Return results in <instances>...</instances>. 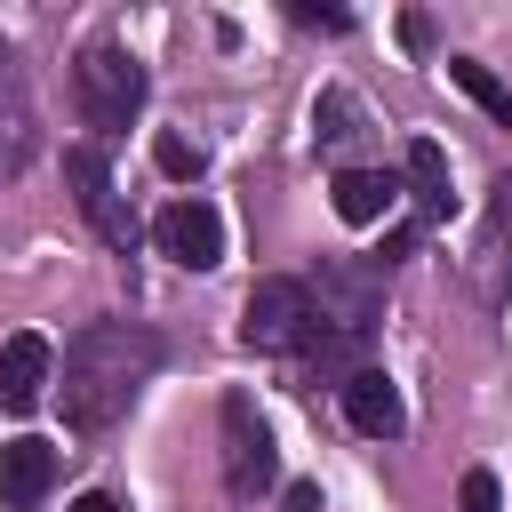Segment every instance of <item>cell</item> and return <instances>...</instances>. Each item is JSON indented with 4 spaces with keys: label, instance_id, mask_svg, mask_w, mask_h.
<instances>
[{
    "label": "cell",
    "instance_id": "cell-15",
    "mask_svg": "<svg viewBox=\"0 0 512 512\" xmlns=\"http://www.w3.org/2000/svg\"><path fill=\"white\" fill-rule=\"evenodd\" d=\"M152 160H160V176H176V184H200V168H208V152H200L192 136H176V128L152 136Z\"/></svg>",
    "mask_w": 512,
    "mask_h": 512
},
{
    "label": "cell",
    "instance_id": "cell-21",
    "mask_svg": "<svg viewBox=\"0 0 512 512\" xmlns=\"http://www.w3.org/2000/svg\"><path fill=\"white\" fill-rule=\"evenodd\" d=\"M72 512H120V496H104V488H88V496H80Z\"/></svg>",
    "mask_w": 512,
    "mask_h": 512
},
{
    "label": "cell",
    "instance_id": "cell-5",
    "mask_svg": "<svg viewBox=\"0 0 512 512\" xmlns=\"http://www.w3.org/2000/svg\"><path fill=\"white\" fill-rule=\"evenodd\" d=\"M312 328H320V320H312L304 280H256L248 304H240V344H248V352H304Z\"/></svg>",
    "mask_w": 512,
    "mask_h": 512
},
{
    "label": "cell",
    "instance_id": "cell-2",
    "mask_svg": "<svg viewBox=\"0 0 512 512\" xmlns=\"http://www.w3.org/2000/svg\"><path fill=\"white\" fill-rule=\"evenodd\" d=\"M144 64L128 56V48H112V40H96V48H80V64H72V96H80V120L88 128H104V136H120L136 112H144Z\"/></svg>",
    "mask_w": 512,
    "mask_h": 512
},
{
    "label": "cell",
    "instance_id": "cell-3",
    "mask_svg": "<svg viewBox=\"0 0 512 512\" xmlns=\"http://www.w3.org/2000/svg\"><path fill=\"white\" fill-rule=\"evenodd\" d=\"M304 296H312V320L328 328V336H368L376 320H384V264H368V256H328L320 264V280H304Z\"/></svg>",
    "mask_w": 512,
    "mask_h": 512
},
{
    "label": "cell",
    "instance_id": "cell-1",
    "mask_svg": "<svg viewBox=\"0 0 512 512\" xmlns=\"http://www.w3.org/2000/svg\"><path fill=\"white\" fill-rule=\"evenodd\" d=\"M152 368H160V336L144 320H88L64 344V392H56L64 400V424L80 440L112 432L136 408V392L152 384Z\"/></svg>",
    "mask_w": 512,
    "mask_h": 512
},
{
    "label": "cell",
    "instance_id": "cell-17",
    "mask_svg": "<svg viewBox=\"0 0 512 512\" xmlns=\"http://www.w3.org/2000/svg\"><path fill=\"white\" fill-rule=\"evenodd\" d=\"M352 120H360V104H352L344 88H328V96L312 104V128H320V144H344V136H352Z\"/></svg>",
    "mask_w": 512,
    "mask_h": 512
},
{
    "label": "cell",
    "instance_id": "cell-6",
    "mask_svg": "<svg viewBox=\"0 0 512 512\" xmlns=\"http://www.w3.org/2000/svg\"><path fill=\"white\" fill-rule=\"evenodd\" d=\"M64 184H72V200H80V216L96 224V240L104 248H136V216H128V200H120V184H112V168H104V152H88V144H72L64 152Z\"/></svg>",
    "mask_w": 512,
    "mask_h": 512
},
{
    "label": "cell",
    "instance_id": "cell-18",
    "mask_svg": "<svg viewBox=\"0 0 512 512\" xmlns=\"http://www.w3.org/2000/svg\"><path fill=\"white\" fill-rule=\"evenodd\" d=\"M456 512H504V488H496V472H464V488H456Z\"/></svg>",
    "mask_w": 512,
    "mask_h": 512
},
{
    "label": "cell",
    "instance_id": "cell-10",
    "mask_svg": "<svg viewBox=\"0 0 512 512\" xmlns=\"http://www.w3.org/2000/svg\"><path fill=\"white\" fill-rule=\"evenodd\" d=\"M48 368H56L48 336L16 328V336L0 344V408H8V416H32V408L48 400Z\"/></svg>",
    "mask_w": 512,
    "mask_h": 512
},
{
    "label": "cell",
    "instance_id": "cell-19",
    "mask_svg": "<svg viewBox=\"0 0 512 512\" xmlns=\"http://www.w3.org/2000/svg\"><path fill=\"white\" fill-rule=\"evenodd\" d=\"M288 16H296V24H312V32H344V24H352L344 8H312V0H296Z\"/></svg>",
    "mask_w": 512,
    "mask_h": 512
},
{
    "label": "cell",
    "instance_id": "cell-8",
    "mask_svg": "<svg viewBox=\"0 0 512 512\" xmlns=\"http://www.w3.org/2000/svg\"><path fill=\"white\" fill-rule=\"evenodd\" d=\"M40 152V112H32V80L16 64V48L0 40V176H24Z\"/></svg>",
    "mask_w": 512,
    "mask_h": 512
},
{
    "label": "cell",
    "instance_id": "cell-14",
    "mask_svg": "<svg viewBox=\"0 0 512 512\" xmlns=\"http://www.w3.org/2000/svg\"><path fill=\"white\" fill-rule=\"evenodd\" d=\"M448 80H456V88H464V96H472V104H480L496 128H512V88H504L488 64H472V56H448Z\"/></svg>",
    "mask_w": 512,
    "mask_h": 512
},
{
    "label": "cell",
    "instance_id": "cell-11",
    "mask_svg": "<svg viewBox=\"0 0 512 512\" xmlns=\"http://www.w3.org/2000/svg\"><path fill=\"white\" fill-rule=\"evenodd\" d=\"M48 488H56V448H48V440H8V448H0V504L24 512V504H40Z\"/></svg>",
    "mask_w": 512,
    "mask_h": 512
},
{
    "label": "cell",
    "instance_id": "cell-12",
    "mask_svg": "<svg viewBox=\"0 0 512 512\" xmlns=\"http://www.w3.org/2000/svg\"><path fill=\"white\" fill-rule=\"evenodd\" d=\"M408 200H416V224H440L456 208V184H448V152L432 136L408 144Z\"/></svg>",
    "mask_w": 512,
    "mask_h": 512
},
{
    "label": "cell",
    "instance_id": "cell-9",
    "mask_svg": "<svg viewBox=\"0 0 512 512\" xmlns=\"http://www.w3.org/2000/svg\"><path fill=\"white\" fill-rule=\"evenodd\" d=\"M336 392H344L352 432H368V440H400V432H408V400H400V384H392L384 368H352Z\"/></svg>",
    "mask_w": 512,
    "mask_h": 512
},
{
    "label": "cell",
    "instance_id": "cell-7",
    "mask_svg": "<svg viewBox=\"0 0 512 512\" xmlns=\"http://www.w3.org/2000/svg\"><path fill=\"white\" fill-rule=\"evenodd\" d=\"M152 248L168 256V264H184V272H216L224 264V216H216V200H168L160 216H152Z\"/></svg>",
    "mask_w": 512,
    "mask_h": 512
},
{
    "label": "cell",
    "instance_id": "cell-16",
    "mask_svg": "<svg viewBox=\"0 0 512 512\" xmlns=\"http://www.w3.org/2000/svg\"><path fill=\"white\" fill-rule=\"evenodd\" d=\"M488 256L512 272V176H496V192H488Z\"/></svg>",
    "mask_w": 512,
    "mask_h": 512
},
{
    "label": "cell",
    "instance_id": "cell-13",
    "mask_svg": "<svg viewBox=\"0 0 512 512\" xmlns=\"http://www.w3.org/2000/svg\"><path fill=\"white\" fill-rule=\"evenodd\" d=\"M328 200H336V216H344V224H384V216H392V200H400V184H392V176H376V168H344V176L328 184Z\"/></svg>",
    "mask_w": 512,
    "mask_h": 512
},
{
    "label": "cell",
    "instance_id": "cell-20",
    "mask_svg": "<svg viewBox=\"0 0 512 512\" xmlns=\"http://www.w3.org/2000/svg\"><path fill=\"white\" fill-rule=\"evenodd\" d=\"M280 512H328V496H320V480H296V488L280 496Z\"/></svg>",
    "mask_w": 512,
    "mask_h": 512
},
{
    "label": "cell",
    "instance_id": "cell-4",
    "mask_svg": "<svg viewBox=\"0 0 512 512\" xmlns=\"http://www.w3.org/2000/svg\"><path fill=\"white\" fill-rule=\"evenodd\" d=\"M216 448H224V488L240 504H256L264 488H280V448H272V424L248 392H224L216 408Z\"/></svg>",
    "mask_w": 512,
    "mask_h": 512
}]
</instances>
